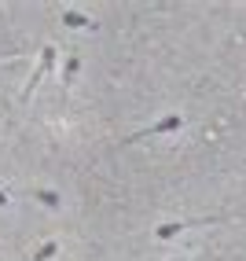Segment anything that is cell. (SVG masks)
I'll list each match as a JSON object with an SVG mask.
<instances>
[{
	"label": "cell",
	"mask_w": 246,
	"mask_h": 261,
	"mask_svg": "<svg viewBox=\"0 0 246 261\" xmlns=\"http://www.w3.org/2000/svg\"><path fill=\"white\" fill-rule=\"evenodd\" d=\"M213 221H224V214H209V217H195V221H166V224H158V228H154V239H158V243H169V239H177V236L187 232V228L213 224Z\"/></svg>",
	"instance_id": "obj_1"
},
{
	"label": "cell",
	"mask_w": 246,
	"mask_h": 261,
	"mask_svg": "<svg viewBox=\"0 0 246 261\" xmlns=\"http://www.w3.org/2000/svg\"><path fill=\"white\" fill-rule=\"evenodd\" d=\"M56 59H59V51H56V44H44L41 48V63H37V70L30 74V81H26V89H22V103L33 96V89H37V85L51 74V66H56Z\"/></svg>",
	"instance_id": "obj_2"
},
{
	"label": "cell",
	"mask_w": 246,
	"mask_h": 261,
	"mask_svg": "<svg viewBox=\"0 0 246 261\" xmlns=\"http://www.w3.org/2000/svg\"><path fill=\"white\" fill-rule=\"evenodd\" d=\"M180 125H184V118H180V114H166L162 121H154L151 129H140V133H132L125 144H140V140H151V136H166V133H177Z\"/></svg>",
	"instance_id": "obj_3"
},
{
	"label": "cell",
	"mask_w": 246,
	"mask_h": 261,
	"mask_svg": "<svg viewBox=\"0 0 246 261\" xmlns=\"http://www.w3.org/2000/svg\"><path fill=\"white\" fill-rule=\"evenodd\" d=\"M63 26L66 30H96V19H89V15H81V11H63Z\"/></svg>",
	"instance_id": "obj_4"
},
{
	"label": "cell",
	"mask_w": 246,
	"mask_h": 261,
	"mask_svg": "<svg viewBox=\"0 0 246 261\" xmlns=\"http://www.w3.org/2000/svg\"><path fill=\"white\" fill-rule=\"evenodd\" d=\"M26 195L37 199L41 206H48V210H59V206H63V199L56 195V191H48V188H33V191H26Z\"/></svg>",
	"instance_id": "obj_5"
},
{
	"label": "cell",
	"mask_w": 246,
	"mask_h": 261,
	"mask_svg": "<svg viewBox=\"0 0 246 261\" xmlns=\"http://www.w3.org/2000/svg\"><path fill=\"white\" fill-rule=\"evenodd\" d=\"M56 254H59V243H56V239H44V243H41V247L33 250V254H30L26 261H51Z\"/></svg>",
	"instance_id": "obj_6"
},
{
	"label": "cell",
	"mask_w": 246,
	"mask_h": 261,
	"mask_svg": "<svg viewBox=\"0 0 246 261\" xmlns=\"http://www.w3.org/2000/svg\"><path fill=\"white\" fill-rule=\"evenodd\" d=\"M77 70H81V59H77V56H66V77H63V92L70 89V81L77 77Z\"/></svg>",
	"instance_id": "obj_7"
},
{
	"label": "cell",
	"mask_w": 246,
	"mask_h": 261,
	"mask_svg": "<svg viewBox=\"0 0 246 261\" xmlns=\"http://www.w3.org/2000/svg\"><path fill=\"white\" fill-rule=\"evenodd\" d=\"M0 206H8V191L4 188H0Z\"/></svg>",
	"instance_id": "obj_8"
}]
</instances>
